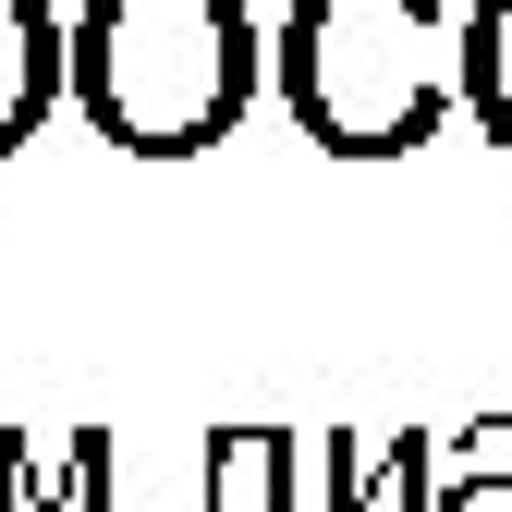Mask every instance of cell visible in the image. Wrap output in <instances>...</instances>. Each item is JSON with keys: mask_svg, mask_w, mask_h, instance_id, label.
I'll return each mask as SVG.
<instances>
[{"mask_svg": "<svg viewBox=\"0 0 512 512\" xmlns=\"http://www.w3.org/2000/svg\"><path fill=\"white\" fill-rule=\"evenodd\" d=\"M74 98V25L49 0H0V159Z\"/></svg>", "mask_w": 512, "mask_h": 512, "instance_id": "4", "label": "cell"}, {"mask_svg": "<svg viewBox=\"0 0 512 512\" xmlns=\"http://www.w3.org/2000/svg\"><path fill=\"white\" fill-rule=\"evenodd\" d=\"M317 512H439V427H330Z\"/></svg>", "mask_w": 512, "mask_h": 512, "instance_id": "3", "label": "cell"}, {"mask_svg": "<svg viewBox=\"0 0 512 512\" xmlns=\"http://www.w3.org/2000/svg\"><path fill=\"white\" fill-rule=\"evenodd\" d=\"M269 86L330 159H415L464 110V25L439 0H293Z\"/></svg>", "mask_w": 512, "mask_h": 512, "instance_id": "2", "label": "cell"}, {"mask_svg": "<svg viewBox=\"0 0 512 512\" xmlns=\"http://www.w3.org/2000/svg\"><path fill=\"white\" fill-rule=\"evenodd\" d=\"M439 512H512V415L439 427Z\"/></svg>", "mask_w": 512, "mask_h": 512, "instance_id": "8", "label": "cell"}, {"mask_svg": "<svg viewBox=\"0 0 512 512\" xmlns=\"http://www.w3.org/2000/svg\"><path fill=\"white\" fill-rule=\"evenodd\" d=\"M196 512H305V439L293 427H220Z\"/></svg>", "mask_w": 512, "mask_h": 512, "instance_id": "5", "label": "cell"}, {"mask_svg": "<svg viewBox=\"0 0 512 512\" xmlns=\"http://www.w3.org/2000/svg\"><path fill=\"white\" fill-rule=\"evenodd\" d=\"M269 86V37L244 0H86L74 110L122 159H208Z\"/></svg>", "mask_w": 512, "mask_h": 512, "instance_id": "1", "label": "cell"}, {"mask_svg": "<svg viewBox=\"0 0 512 512\" xmlns=\"http://www.w3.org/2000/svg\"><path fill=\"white\" fill-rule=\"evenodd\" d=\"M13 512H110V427H74V439H25V500Z\"/></svg>", "mask_w": 512, "mask_h": 512, "instance_id": "6", "label": "cell"}, {"mask_svg": "<svg viewBox=\"0 0 512 512\" xmlns=\"http://www.w3.org/2000/svg\"><path fill=\"white\" fill-rule=\"evenodd\" d=\"M464 110L512 159V0H464Z\"/></svg>", "mask_w": 512, "mask_h": 512, "instance_id": "7", "label": "cell"}]
</instances>
